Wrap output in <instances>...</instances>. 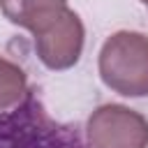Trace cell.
<instances>
[{"label": "cell", "instance_id": "6", "mask_svg": "<svg viewBox=\"0 0 148 148\" xmlns=\"http://www.w3.org/2000/svg\"><path fill=\"white\" fill-rule=\"evenodd\" d=\"M141 2H143V5H148V0H141Z\"/></svg>", "mask_w": 148, "mask_h": 148}, {"label": "cell", "instance_id": "2", "mask_svg": "<svg viewBox=\"0 0 148 148\" xmlns=\"http://www.w3.org/2000/svg\"><path fill=\"white\" fill-rule=\"evenodd\" d=\"M92 148H148V120L123 104L97 106L86 123Z\"/></svg>", "mask_w": 148, "mask_h": 148}, {"label": "cell", "instance_id": "5", "mask_svg": "<svg viewBox=\"0 0 148 148\" xmlns=\"http://www.w3.org/2000/svg\"><path fill=\"white\" fill-rule=\"evenodd\" d=\"M25 90H28L25 72L12 60L0 56V111H7L14 104H18Z\"/></svg>", "mask_w": 148, "mask_h": 148}, {"label": "cell", "instance_id": "3", "mask_svg": "<svg viewBox=\"0 0 148 148\" xmlns=\"http://www.w3.org/2000/svg\"><path fill=\"white\" fill-rule=\"evenodd\" d=\"M32 37L42 65L53 72H62L79 62L86 42V28L81 16L67 7L58 18H53L44 30L35 32Z\"/></svg>", "mask_w": 148, "mask_h": 148}, {"label": "cell", "instance_id": "1", "mask_svg": "<svg viewBox=\"0 0 148 148\" xmlns=\"http://www.w3.org/2000/svg\"><path fill=\"white\" fill-rule=\"evenodd\" d=\"M99 79L123 97H148V37L118 30L99 49Z\"/></svg>", "mask_w": 148, "mask_h": 148}, {"label": "cell", "instance_id": "4", "mask_svg": "<svg viewBox=\"0 0 148 148\" xmlns=\"http://www.w3.org/2000/svg\"><path fill=\"white\" fill-rule=\"evenodd\" d=\"M65 9L67 0H0V12L5 14V18L30 30L32 35L44 30Z\"/></svg>", "mask_w": 148, "mask_h": 148}]
</instances>
